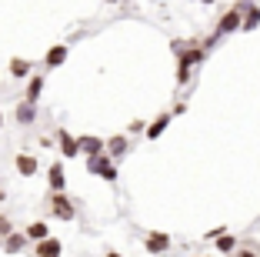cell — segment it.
Here are the masks:
<instances>
[{"mask_svg": "<svg viewBox=\"0 0 260 257\" xmlns=\"http://www.w3.org/2000/svg\"><path fill=\"white\" fill-rule=\"evenodd\" d=\"M50 217H57V220H74L77 217V207H74V201H70L67 194H50Z\"/></svg>", "mask_w": 260, "mask_h": 257, "instance_id": "1", "label": "cell"}, {"mask_svg": "<svg viewBox=\"0 0 260 257\" xmlns=\"http://www.w3.org/2000/svg\"><path fill=\"white\" fill-rule=\"evenodd\" d=\"M170 244H174V237H170V234H164V231H150V234L144 237L147 254H167V250H170Z\"/></svg>", "mask_w": 260, "mask_h": 257, "instance_id": "2", "label": "cell"}, {"mask_svg": "<svg viewBox=\"0 0 260 257\" xmlns=\"http://www.w3.org/2000/svg\"><path fill=\"white\" fill-rule=\"evenodd\" d=\"M57 147H60V154L67 160H74V157H80V144H77V137L70 134V130H57Z\"/></svg>", "mask_w": 260, "mask_h": 257, "instance_id": "3", "label": "cell"}, {"mask_svg": "<svg viewBox=\"0 0 260 257\" xmlns=\"http://www.w3.org/2000/svg\"><path fill=\"white\" fill-rule=\"evenodd\" d=\"M77 144H80V154H84V157H100V154H107V144H104L100 137H93V134L77 137Z\"/></svg>", "mask_w": 260, "mask_h": 257, "instance_id": "4", "label": "cell"}, {"mask_svg": "<svg viewBox=\"0 0 260 257\" xmlns=\"http://www.w3.org/2000/svg\"><path fill=\"white\" fill-rule=\"evenodd\" d=\"M240 7V31H257L260 27V7L257 4H237Z\"/></svg>", "mask_w": 260, "mask_h": 257, "instance_id": "5", "label": "cell"}, {"mask_svg": "<svg viewBox=\"0 0 260 257\" xmlns=\"http://www.w3.org/2000/svg\"><path fill=\"white\" fill-rule=\"evenodd\" d=\"M234 31H240V7H230L227 14L217 20V37H223V34H234Z\"/></svg>", "mask_w": 260, "mask_h": 257, "instance_id": "6", "label": "cell"}, {"mask_svg": "<svg viewBox=\"0 0 260 257\" xmlns=\"http://www.w3.org/2000/svg\"><path fill=\"white\" fill-rule=\"evenodd\" d=\"M130 154V137L127 134H114L107 140V157L110 160H120V157H127Z\"/></svg>", "mask_w": 260, "mask_h": 257, "instance_id": "7", "label": "cell"}, {"mask_svg": "<svg viewBox=\"0 0 260 257\" xmlns=\"http://www.w3.org/2000/svg\"><path fill=\"white\" fill-rule=\"evenodd\" d=\"M47 184H50V194H63V190H67V174H63L60 160L50 164V170H47Z\"/></svg>", "mask_w": 260, "mask_h": 257, "instance_id": "8", "label": "cell"}, {"mask_svg": "<svg viewBox=\"0 0 260 257\" xmlns=\"http://www.w3.org/2000/svg\"><path fill=\"white\" fill-rule=\"evenodd\" d=\"M60 254H63V241H60V237H54V234L34 247V257H60Z\"/></svg>", "mask_w": 260, "mask_h": 257, "instance_id": "9", "label": "cell"}, {"mask_svg": "<svg viewBox=\"0 0 260 257\" xmlns=\"http://www.w3.org/2000/svg\"><path fill=\"white\" fill-rule=\"evenodd\" d=\"M67 53H70V47H67V44H57V47H50V50H47V57H44V67H47V70H57V67H63V64H67Z\"/></svg>", "mask_w": 260, "mask_h": 257, "instance_id": "10", "label": "cell"}, {"mask_svg": "<svg viewBox=\"0 0 260 257\" xmlns=\"http://www.w3.org/2000/svg\"><path fill=\"white\" fill-rule=\"evenodd\" d=\"M44 77H40V74H34L30 77V80H27V91H23V104H34V107H37V100H40V94H44Z\"/></svg>", "mask_w": 260, "mask_h": 257, "instance_id": "11", "label": "cell"}, {"mask_svg": "<svg viewBox=\"0 0 260 257\" xmlns=\"http://www.w3.org/2000/svg\"><path fill=\"white\" fill-rule=\"evenodd\" d=\"M14 167H17V174H23V177H34L40 170L37 157H30V154H17V157H14Z\"/></svg>", "mask_w": 260, "mask_h": 257, "instance_id": "12", "label": "cell"}, {"mask_svg": "<svg viewBox=\"0 0 260 257\" xmlns=\"http://www.w3.org/2000/svg\"><path fill=\"white\" fill-rule=\"evenodd\" d=\"M10 77H17V80H30L34 77V64L27 61V57H14V61H10Z\"/></svg>", "mask_w": 260, "mask_h": 257, "instance_id": "13", "label": "cell"}, {"mask_svg": "<svg viewBox=\"0 0 260 257\" xmlns=\"http://www.w3.org/2000/svg\"><path fill=\"white\" fill-rule=\"evenodd\" d=\"M23 237H27V241H34V244H40V241H47V237H50V227H47L44 220H34V224L23 227Z\"/></svg>", "mask_w": 260, "mask_h": 257, "instance_id": "14", "label": "cell"}, {"mask_svg": "<svg viewBox=\"0 0 260 257\" xmlns=\"http://www.w3.org/2000/svg\"><path fill=\"white\" fill-rule=\"evenodd\" d=\"M23 247H27V237H23V234H17V231L4 237V254H20Z\"/></svg>", "mask_w": 260, "mask_h": 257, "instance_id": "15", "label": "cell"}, {"mask_svg": "<svg viewBox=\"0 0 260 257\" xmlns=\"http://www.w3.org/2000/svg\"><path fill=\"white\" fill-rule=\"evenodd\" d=\"M167 124H170V113H160L157 121H150V124H147V130H144V134L150 137V140H157V137H160L164 130H167Z\"/></svg>", "mask_w": 260, "mask_h": 257, "instance_id": "16", "label": "cell"}, {"mask_svg": "<svg viewBox=\"0 0 260 257\" xmlns=\"http://www.w3.org/2000/svg\"><path fill=\"white\" fill-rule=\"evenodd\" d=\"M17 121H20V124H34V121H37V107L20 100V104H17Z\"/></svg>", "mask_w": 260, "mask_h": 257, "instance_id": "17", "label": "cell"}, {"mask_svg": "<svg viewBox=\"0 0 260 257\" xmlns=\"http://www.w3.org/2000/svg\"><path fill=\"white\" fill-rule=\"evenodd\" d=\"M217 250H220V254H234V250H237L240 247V244H237V237H234V234H223V237H217Z\"/></svg>", "mask_w": 260, "mask_h": 257, "instance_id": "18", "label": "cell"}, {"mask_svg": "<svg viewBox=\"0 0 260 257\" xmlns=\"http://www.w3.org/2000/svg\"><path fill=\"white\" fill-rule=\"evenodd\" d=\"M107 164H110L107 154H100V157H87V170H90V174H97V177H100V170H104Z\"/></svg>", "mask_w": 260, "mask_h": 257, "instance_id": "19", "label": "cell"}, {"mask_svg": "<svg viewBox=\"0 0 260 257\" xmlns=\"http://www.w3.org/2000/svg\"><path fill=\"white\" fill-rule=\"evenodd\" d=\"M230 257H260V247H257L253 241H247V244H240V247L234 250Z\"/></svg>", "mask_w": 260, "mask_h": 257, "instance_id": "20", "label": "cell"}, {"mask_svg": "<svg viewBox=\"0 0 260 257\" xmlns=\"http://www.w3.org/2000/svg\"><path fill=\"white\" fill-rule=\"evenodd\" d=\"M100 177H104L107 184H117V167H114V160H110V164L104 167V170H100Z\"/></svg>", "mask_w": 260, "mask_h": 257, "instance_id": "21", "label": "cell"}, {"mask_svg": "<svg viewBox=\"0 0 260 257\" xmlns=\"http://www.w3.org/2000/svg\"><path fill=\"white\" fill-rule=\"evenodd\" d=\"M7 234H14V224H10L7 214H0V237H7Z\"/></svg>", "mask_w": 260, "mask_h": 257, "instance_id": "22", "label": "cell"}, {"mask_svg": "<svg viewBox=\"0 0 260 257\" xmlns=\"http://www.w3.org/2000/svg\"><path fill=\"white\" fill-rule=\"evenodd\" d=\"M187 80H190V67H184V64H177V83L184 87Z\"/></svg>", "mask_w": 260, "mask_h": 257, "instance_id": "23", "label": "cell"}, {"mask_svg": "<svg viewBox=\"0 0 260 257\" xmlns=\"http://www.w3.org/2000/svg\"><path fill=\"white\" fill-rule=\"evenodd\" d=\"M223 234H227V227H214V231H207V241H217V237H223Z\"/></svg>", "mask_w": 260, "mask_h": 257, "instance_id": "24", "label": "cell"}, {"mask_svg": "<svg viewBox=\"0 0 260 257\" xmlns=\"http://www.w3.org/2000/svg\"><path fill=\"white\" fill-rule=\"evenodd\" d=\"M127 130H130V134H140V130H147V124H144V121H130Z\"/></svg>", "mask_w": 260, "mask_h": 257, "instance_id": "25", "label": "cell"}, {"mask_svg": "<svg viewBox=\"0 0 260 257\" xmlns=\"http://www.w3.org/2000/svg\"><path fill=\"white\" fill-rule=\"evenodd\" d=\"M104 257H123V254H117V250H107V254H104Z\"/></svg>", "mask_w": 260, "mask_h": 257, "instance_id": "26", "label": "cell"}, {"mask_svg": "<svg viewBox=\"0 0 260 257\" xmlns=\"http://www.w3.org/2000/svg\"><path fill=\"white\" fill-rule=\"evenodd\" d=\"M0 127H4V113H0Z\"/></svg>", "mask_w": 260, "mask_h": 257, "instance_id": "27", "label": "cell"}, {"mask_svg": "<svg viewBox=\"0 0 260 257\" xmlns=\"http://www.w3.org/2000/svg\"><path fill=\"white\" fill-rule=\"evenodd\" d=\"M0 250H4V237H0Z\"/></svg>", "mask_w": 260, "mask_h": 257, "instance_id": "28", "label": "cell"}, {"mask_svg": "<svg viewBox=\"0 0 260 257\" xmlns=\"http://www.w3.org/2000/svg\"><path fill=\"white\" fill-rule=\"evenodd\" d=\"M197 257H207V254H197Z\"/></svg>", "mask_w": 260, "mask_h": 257, "instance_id": "29", "label": "cell"}]
</instances>
